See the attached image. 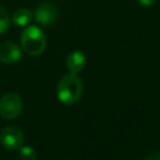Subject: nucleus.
Instances as JSON below:
<instances>
[{"label": "nucleus", "instance_id": "5", "mask_svg": "<svg viewBox=\"0 0 160 160\" xmlns=\"http://www.w3.org/2000/svg\"><path fill=\"white\" fill-rule=\"evenodd\" d=\"M34 18L40 25L50 26L59 18V9L54 2H50V1L40 2L35 9Z\"/></svg>", "mask_w": 160, "mask_h": 160}, {"label": "nucleus", "instance_id": "12", "mask_svg": "<svg viewBox=\"0 0 160 160\" xmlns=\"http://www.w3.org/2000/svg\"><path fill=\"white\" fill-rule=\"evenodd\" d=\"M138 1H139V4L142 5V6H151L156 0H138Z\"/></svg>", "mask_w": 160, "mask_h": 160}, {"label": "nucleus", "instance_id": "6", "mask_svg": "<svg viewBox=\"0 0 160 160\" xmlns=\"http://www.w3.org/2000/svg\"><path fill=\"white\" fill-rule=\"evenodd\" d=\"M21 59L20 48L12 41H4L0 44V62L14 64Z\"/></svg>", "mask_w": 160, "mask_h": 160}, {"label": "nucleus", "instance_id": "1", "mask_svg": "<svg viewBox=\"0 0 160 160\" xmlns=\"http://www.w3.org/2000/svg\"><path fill=\"white\" fill-rule=\"evenodd\" d=\"M84 91L82 80L78 76V74H66L64 75L56 89L58 99L66 105H72L80 100Z\"/></svg>", "mask_w": 160, "mask_h": 160}, {"label": "nucleus", "instance_id": "8", "mask_svg": "<svg viewBox=\"0 0 160 160\" xmlns=\"http://www.w3.org/2000/svg\"><path fill=\"white\" fill-rule=\"evenodd\" d=\"M34 18V12L29 9H24V8H20L18 10L14 11L12 14V21L16 26H20V28H24V26H28L30 24V21L32 20Z\"/></svg>", "mask_w": 160, "mask_h": 160}, {"label": "nucleus", "instance_id": "3", "mask_svg": "<svg viewBox=\"0 0 160 160\" xmlns=\"http://www.w3.org/2000/svg\"><path fill=\"white\" fill-rule=\"evenodd\" d=\"M24 109V101L15 92H6L0 98V116L8 120L18 118Z\"/></svg>", "mask_w": 160, "mask_h": 160}, {"label": "nucleus", "instance_id": "4", "mask_svg": "<svg viewBox=\"0 0 160 160\" xmlns=\"http://www.w3.org/2000/svg\"><path fill=\"white\" fill-rule=\"evenodd\" d=\"M0 141L1 145L9 151L19 150L24 145V132L18 126H6L0 134Z\"/></svg>", "mask_w": 160, "mask_h": 160}, {"label": "nucleus", "instance_id": "11", "mask_svg": "<svg viewBox=\"0 0 160 160\" xmlns=\"http://www.w3.org/2000/svg\"><path fill=\"white\" fill-rule=\"evenodd\" d=\"M144 160H160V152L158 151H151L146 155V158Z\"/></svg>", "mask_w": 160, "mask_h": 160}, {"label": "nucleus", "instance_id": "7", "mask_svg": "<svg viewBox=\"0 0 160 160\" xmlns=\"http://www.w3.org/2000/svg\"><path fill=\"white\" fill-rule=\"evenodd\" d=\"M85 65H86V56L79 50L71 51L66 58V68L71 74H79L80 71L84 70Z\"/></svg>", "mask_w": 160, "mask_h": 160}, {"label": "nucleus", "instance_id": "9", "mask_svg": "<svg viewBox=\"0 0 160 160\" xmlns=\"http://www.w3.org/2000/svg\"><path fill=\"white\" fill-rule=\"evenodd\" d=\"M19 156L21 160H36L38 154L34 148H31L29 145H22L19 149Z\"/></svg>", "mask_w": 160, "mask_h": 160}, {"label": "nucleus", "instance_id": "2", "mask_svg": "<svg viewBox=\"0 0 160 160\" xmlns=\"http://www.w3.org/2000/svg\"><path fill=\"white\" fill-rule=\"evenodd\" d=\"M20 44L22 50L32 56L40 55L46 46V38L42 30L35 25L26 26L20 36Z\"/></svg>", "mask_w": 160, "mask_h": 160}, {"label": "nucleus", "instance_id": "10", "mask_svg": "<svg viewBox=\"0 0 160 160\" xmlns=\"http://www.w3.org/2000/svg\"><path fill=\"white\" fill-rule=\"evenodd\" d=\"M10 28V16L6 11V9L0 5V34H4Z\"/></svg>", "mask_w": 160, "mask_h": 160}]
</instances>
